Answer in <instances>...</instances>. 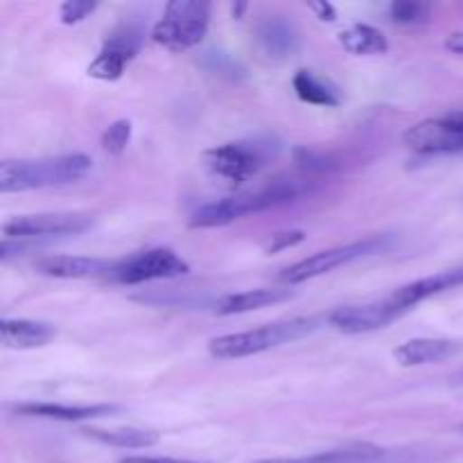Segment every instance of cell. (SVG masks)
<instances>
[{"label": "cell", "instance_id": "obj_25", "mask_svg": "<svg viewBox=\"0 0 463 463\" xmlns=\"http://www.w3.org/2000/svg\"><path fill=\"white\" fill-rule=\"evenodd\" d=\"M306 231H280V233H274L269 238V242L265 244V253H279L285 251V249L298 247L301 242H306Z\"/></svg>", "mask_w": 463, "mask_h": 463}, {"label": "cell", "instance_id": "obj_16", "mask_svg": "<svg viewBox=\"0 0 463 463\" xmlns=\"http://www.w3.org/2000/svg\"><path fill=\"white\" fill-rule=\"evenodd\" d=\"M57 335L54 326L43 324V321L30 319H5L0 324V339L5 348L14 351H32L50 344Z\"/></svg>", "mask_w": 463, "mask_h": 463}, {"label": "cell", "instance_id": "obj_15", "mask_svg": "<svg viewBox=\"0 0 463 463\" xmlns=\"http://www.w3.org/2000/svg\"><path fill=\"white\" fill-rule=\"evenodd\" d=\"M14 411L21 416H32V419L77 423V420H93V419L111 416L116 414L118 407L116 405H59V402H21V405H14Z\"/></svg>", "mask_w": 463, "mask_h": 463}, {"label": "cell", "instance_id": "obj_7", "mask_svg": "<svg viewBox=\"0 0 463 463\" xmlns=\"http://www.w3.org/2000/svg\"><path fill=\"white\" fill-rule=\"evenodd\" d=\"M407 147L416 154H455L463 152V111L411 125L402 136Z\"/></svg>", "mask_w": 463, "mask_h": 463}, {"label": "cell", "instance_id": "obj_11", "mask_svg": "<svg viewBox=\"0 0 463 463\" xmlns=\"http://www.w3.org/2000/svg\"><path fill=\"white\" fill-rule=\"evenodd\" d=\"M140 48V32L134 27H120V30L113 32L107 41H104V48L93 61L89 63L86 72L93 80L102 81H116L120 80L125 68L129 66L131 59L136 57Z\"/></svg>", "mask_w": 463, "mask_h": 463}, {"label": "cell", "instance_id": "obj_21", "mask_svg": "<svg viewBox=\"0 0 463 463\" xmlns=\"http://www.w3.org/2000/svg\"><path fill=\"white\" fill-rule=\"evenodd\" d=\"M339 43L344 45V50L357 57H369V54H384L389 50L387 36L380 30L371 25H351L348 30H344L339 34Z\"/></svg>", "mask_w": 463, "mask_h": 463}, {"label": "cell", "instance_id": "obj_26", "mask_svg": "<svg viewBox=\"0 0 463 463\" xmlns=\"http://www.w3.org/2000/svg\"><path fill=\"white\" fill-rule=\"evenodd\" d=\"M118 463H208L193 459H172V457H125Z\"/></svg>", "mask_w": 463, "mask_h": 463}, {"label": "cell", "instance_id": "obj_27", "mask_svg": "<svg viewBox=\"0 0 463 463\" xmlns=\"http://www.w3.org/2000/svg\"><path fill=\"white\" fill-rule=\"evenodd\" d=\"M310 9L317 14V16H319V21L333 23L335 18H337V12H335V7L330 3H326V0H321V3H312Z\"/></svg>", "mask_w": 463, "mask_h": 463}, {"label": "cell", "instance_id": "obj_13", "mask_svg": "<svg viewBox=\"0 0 463 463\" xmlns=\"http://www.w3.org/2000/svg\"><path fill=\"white\" fill-rule=\"evenodd\" d=\"M463 285V267L457 269H446L439 271V274L428 276V279H419L414 283H407L402 288H398L396 292L389 297V301L396 307H401L402 312L411 310L419 303L428 301V298L439 297V294L448 292V289L461 288Z\"/></svg>", "mask_w": 463, "mask_h": 463}, {"label": "cell", "instance_id": "obj_8", "mask_svg": "<svg viewBox=\"0 0 463 463\" xmlns=\"http://www.w3.org/2000/svg\"><path fill=\"white\" fill-rule=\"evenodd\" d=\"M93 226V217L84 213H39L21 215L3 226L5 240L57 238V235H80Z\"/></svg>", "mask_w": 463, "mask_h": 463}, {"label": "cell", "instance_id": "obj_12", "mask_svg": "<svg viewBox=\"0 0 463 463\" xmlns=\"http://www.w3.org/2000/svg\"><path fill=\"white\" fill-rule=\"evenodd\" d=\"M118 262L90 256H43L34 262V269L50 279L80 280L111 276Z\"/></svg>", "mask_w": 463, "mask_h": 463}, {"label": "cell", "instance_id": "obj_3", "mask_svg": "<svg viewBox=\"0 0 463 463\" xmlns=\"http://www.w3.org/2000/svg\"><path fill=\"white\" fill-rule=\"evenodd\" d=\"M321 321L326 324V317L324 319H319V317H301V319L276 321V324L244 330V333L222 335V337L211 339L208 353L217 357V360H240V357L258 355V353L271 351V348L297 342V339L315 333L321 326Z\"/></svg>", "mask_w": 463, "mask_h": 463}, {"label": "cell", "instance_id": "obj_6", "mask_svg": "<svg viewBox=\"0 0 463 463\" xmlns=\"http://www.w3.org/2000/svg\"><path fill=\"white\" fill-rule=\"evenodd\" d=\"M190 271V265L181 256H176L172 249H149V251L136 253L127 260H120L109 279L122 285H140L149 280H167L179 279Z\"/></svg>", "mask_w": 463, "mask_h": 463}, {"label": "cell", "instance_id": "obj_18", "mask_svg": "<svg viewBox=\"0 0 463 463\" xmlns=\"http://www.w3.org/2000/svg\"><path fill=\"white\" fill-rule=\"evenodd\" d=\"M292 297H294V292L289 288L247 289V292L229 294V297H224L222 301H217L215 312L220 317L244 315V312L260 310V307L283 303V301H288V298H292Z\"/></svg>", "mask_w": 463, "mask_h": 463}, {"label": "cell", "instance_id": "obj_28", "mask_svg": "<svg viewBox=\"0 0 463 463\" xmlns=\"http://www.w3.org/2000/svg\"><path fill=\"white\" fill-rule=\"evenodd\" d=\"M446 50L452 54H463V32H452L446 39Z\"/></svg>", "mask_w": 463, "mask_h": 463}, {"label": "cell", "instance_id": "obj_17", "mask_svg": "<svg viewBox=\"0 0 463 463\" xmlns=\"http://www.w3.org/2000/svg\"><path fill=\"white\" fill-rule=\"evenodd\" d=\"M459 351V344L450 342V339H410V342L401 344L393 351V357L401 366H425L437 364V362L448 360Z\"/></svg>", "mask_w": 463, "mask_h": 463}, {"label": "cell", "instance_id": "obj_9", "mask_svg": "<svg viewBox=\"0 0 463 463\" xmlns=\"http://www.w3.org/2000/svg\"><path fill=\"white\" fill-rule=\"evenodd\" d=\"M208 170L231 184H242L265 165V152L258 143H226L203 154Z\"/></svg>", "mask_w": 463, "mask_h": 463}, {"label": "cell", "instance_id": "obj_1", "mask_svg": "<svg viewBox=\"0 0 463 463\" xmlns=\"http://www.w3.org/2000/svg\"><path fill=\"white\" fill-rule=\"evenodd\" d=\"M307 193V184L303 179H279L269 185H262L249 193H238L233 197L220 199L199 206L190 215V229H220V226L231 224L251 213L269 211V208L283 206V203L294 202L301 194Z\"/></svg>", "mask_w": 463, "mask_h": 463}, {"label": "cell", "instance_id": "obj_29", "mask_svg": "<svg viewBox=\"0 0 463 463\" xmlns=\"http://www.w3.org/2000/svg\"><path fill=\"white\" fill-rule=\"evenodd\" d=\"M253 463H319V459H317V457H310V459H262Z\"/></svg>", "mask_w": 463, "mask_h": 463}, {"label": "cell", "instance_id": "obj_20", "mask_svg": "<svg viewBox=\"0 0 463 463\" xmlns=\"http://www.w3.org/2000/svg\"><path fill=\"white\" fill-rule=\"evenodd\" d=\"M81 434L95 443H102L109 448H125V450H145V448H152L161 441V434L143 428H81Z\"/></svg>", "mask_w": 463, "mask_h": 463}, {"label": "cell", "instance_id": "obj_23", "mask_svg": "<svg viewBox=\"0 0 463 463\" xmlns=\"http://www.w3.org/2000/svg\"><path fill=\"white\" fill-rule=\"evenodd\" d=\"M131 140V122L129 120H116L107 131L102 134V149L113 156H120L127 149Z\"/></svg>", "mask_w": 463, "mask_h": 463}, {"label": "cell", "instance_id": "obj_30", "mask_svg": "<svg viewBox=\"0 0 463 463\" xmlns=\"http://www.w3.org/2000/svg\"><path fill=\"white\" fill-rule=\"evenodd\" d=\"M244 9H247V5H244V3H240V5H233V16H235V18H240V14H242Z\"/></svg>", "mask_w": 463, "mask_h": 463}, {"label": "cell", "instance_id": "obj_10", "mask_svg": "<svg viewBox=\"0 0 463 463\" xmlns=\"http://www.w3.org/2000/svg\"><path fill=\"white\" fill-rule=\"evenodd\" d=\"M405 315L401 307L393 306L389 298L378 303H366V306H344L337 310L330 312L326 317V324L333 330L344 335H362V333H373V330L387 328L392 321L398 317Z\"/></svg>", "mask_w": 463, "mask_h": 463}, {"label": "cell", "instance_id": "obj_19", "mask_svg": "<svg viewBox=\"0 0 463 463\" xmlns=\"http://www.w3.org/2000/svg\"><path fill=\"white\" fill-rule=\"evenodd\" d=\"M294 93L298 95V99L307 104H315V107H339L342 104V90L335 81H330L328 77L317 75L315 71H297V75L292 77Z\"/></svg>", "mask_w": 463, "mask_h": 463}, {"label": "cell", "instance_id": "obj_22", "mask_svg": "<svg viewBox=\"0 0 463 463\" xmlns=\"http://www.w3.org/2000/svg\"><path fill=\"white\" fill-rule=\"evenodd\" d=\"M432 16V5L423 0H393L389 5V18L398 25H425Z\"/></svg>", "mask_w": 463, "mask_h": 463}, {"label": "cell", "instance_id": "obj_24", "mask_svg": "<svg viewBox=\"0 0 463 463\" xmlns=\"http://www.w3.org/2000/svg\"><path fill=\"white\" fill-rule=\"evenodd\" d=\"M95 9H98V3L93 0H66L59 9V18L66 25H77V23L86 21Z\"/></svg>", "mask_w": 463, "mask_h": 463}, {"label": "cell", "instance_id": "obj_5", "mask_svg": "<svg viewBox=\"0 0 463 463\" xmlns=\"http://www.w3.org/2000/svg\"><path fill=\"white\" fill-rule=\"evenodd\" d=\"M387 247H389V235H373V238L360 240V242L326 249V251L315 253V256L306 258V260L294 262V265H289L288 269L280 271L279 283L288 285V288L289 285H301L306 283V280L330 274L333 269L348 265V262L360 260V258H366V256H373V253H380Z\"/></svg>", "mask_w": 463, "mask_h": 463}, {"label": "cell", "instance_id": "obj_31", "mask_svg": "<svg viewBox=\"0 0 463 463\" xmlns=\"http://www.w3.org/2000/svg\"><path fill=\"white\" fill-rule=\"evenodd\" d=\"M459 432H461V434H463V423H461V425H459Z\"/></svg>", "mask_w": 463, "mask_h": 463}, {"label": "cell", "instance_id": "obj_4", "mask_svg": "<svg viewBox=\"0 0 463 463\" xmlns=\"http://www.w3.org/2000/svg\"><path fill=\"white\" fill-rule=\"evenodd\" d=\"M211 21V5L203 0H172L154 25L152 41L170 52H184L203 41Z\"/></svg>", "mask_w": 463, "mask_h": 463}, {"label": "cell", "instance_id": "obj_14", "mask_svg": "<svg viewBox=\"0 0 463 463\" xmlns=\"http://www.w3.org/2000/svg\"><path fill=\"white\" fill-rule=\"evenodd\" d=\"M256 39L262 52L274 59L292 57L298 50V30L288 16H265L256 23Z\"/></svg>", "mask_w": 463, "mask_h": 463}, {"label": "cell", "instance_id": "obj_2", "mask_svg": "<svg viewBox=\"0 0 463 463\" xmlns=\"http://www.w3.org/2000/svg\"><path fill=\"white\" fill-rule=\"evenodd\" d=\"M93 167L86 154H63L41 161L0 163V193H27V190L57 188L84 179Z\"/></svg>", "mask_w": 463, "mask_h": 463}]
</instances>
